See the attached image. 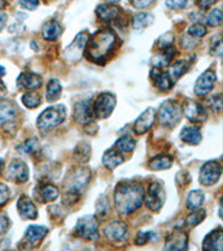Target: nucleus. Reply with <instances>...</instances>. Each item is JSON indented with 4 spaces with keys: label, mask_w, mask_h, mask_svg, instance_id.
<instances>
[{
    "label": "nucleus",
    "mask_w": 223,
    "mask_h": 251,
    "mask_svg": "<svg viewBox=\"0 0 223 251\" xmlns=\"http://www.w3.org/2000/svg\"><path fill=\"white\" fill-rule=\"evenodd\" d=\"M6 23H7V14L5 13V11H2L1 9H0V31L5 28Z\"/></svg>",
    "instance_id": "864d4df0"
},
{
    "label": "nucleus",
    "mask_w": 223,
    "mask_h": 251,
    "mask_svg": "<svg viewBox=\"0 0 223 251\" xmlns=\"http://www.w3.org/2000/svg\"><path fill=\"white\" fill-rule=\"evenodd\" d=\"M182 111H183L186 119L193 123H202L208 119V113H206L205 107L196 100H186L183 107H182Z\"/></svg>",
    "instance_id": "9d476101"
},
{
    "label": "nucleus",
    "mask_w": 223,
    "mask_h": 251,
    "mask_svg": "<svg viewBox=\"0 0 223 251\" xmlns=\"http://www.w3.org/2000/svg\"><path fill=\"white\" fill-rule=\"evenodd\" d=\"M89 180H91V171L88 169H78L72 174L71 179H67V191L64 197V203L68 205L74 204L78 201L80 194L86 189Z\"/></svg>",
    "instance_id": "7ed1b4c3"
},
{
    "label": "nucleus",
    "mask_w": 223,
    "mask_h": 251,
    "mask_svg": "<svg viewBox=\"0 0 223 251\" xmlns=\"http://www.w3.org/2000/svg\"><path fill=\"white\" fill-rule=\"evenodd\" d=\"M217 76L213 71H206L197 79L194 85V93L198 96H205L213 90Z\"/></svg>",
    "instance_id": "2eb2a0df"
},
{
    "label": "nucleus",
    "mask_w": 223,
    "mask_h": 251,
    "mask_svg": "<svg viewBox=\"0 0 223 251\" xmlns=\"http://www.w3.org/2000/svg\"><path fill=\"white\" fill-rule=\"evenodd\" d=\"M63 28L59 25V23L56 20H50L45 24L43 27V37L44 39L50 40V42H54L57 39L60 35H62Z\"/></svg>",
    "instance_id": "cd10ccee"
},
{
    "label": "nucleus",
    "mask_w": 223,
    "mask_h": 251,
    "mask_svg": "<svg viewBox=\"0 0 223 251\" xmlns=\"http://www.w3.org/2000/svg\"><path fill=\"white\" fill-rule=\"evenodd\" d=\"M10 197V191L6 184L0 183V206L6 204Z\"/></svg>",
    "instance_id": "de8ad7c7"
},
{
    "label": "nucleus",
    "mask_w": 223,
    "mask_h": 251,
    "mask_svg": "<svg viewBox=\"0 0 223 251\" xmlns=\"http://www.w3.org/2000/svg\"><path fill=\"white\" fill-rule=\"evenodd\" d=\"M182 115H183V111L175 100H168L162 103L159 113H157L159 123L162 126L166 127L176 126L180 123Z\"/></svg>",
    "instance_id": "39448f33"
},
{
    "label": "nucleus",
    "mask_w": 223,
    "mask_h": 251,
    "mask_svg": "<svg viewBox=\"0 0 223 251\" xmlns=\"http://www.w3.org/2000/svg\"><path fill=\"white\" fill-rule=\"evenodd\" d=\"M173 42H174L173 34H171V32H166V34L162 35L161 37L157 39L156 45L159 50H165V48L171 47Z\"/></svg>",
    "instance_id": "a19ab883"
},
{
    "label": "nucleus",
    "mask_w": 223,
    "mask_h": 251,
    "mask_svg": "<svg viewBox=\"0 0 223 251\" xmlns=\"http://www.w3.org/2000/svg\"><path fill=\"white\" fill-rule=\"evenodd\" d=\"M153 22H154V17L152 14L139 13L133 17L132 27L134 30L140 31V30H143L144 28L149 27V25H152Z\"/></svg>",
    "instance_id": "2f4dec72"
},
{
    "label": "nucleus",
    "mask_w": 223,
    "mask_h": 251,
    "mask_svg": "<svg viewBox=\"0 0 223 251\" xmlns=\"http://www.w3.org/2000/svg\"><path fill=\"white\" fill-rule=\"evenodd\" d=\"M6 6V0H0V9H2Z\"/></svg>",
    "instance_id": "4d7b16f0"
},
{
    "label": "nucleus",
    "mask_w": 223,
    "mask_h": 251,
    "mask_svg": "<svg viewBox=\"0 0 223 251\" xmlns=\"http://www.w3.org/2000/svg\"><path fill=\"white\" fill-rule=\"evenodd\" d=\"M34 198L39 203H48L57 199L59 196L58 189L50 183H39L36 185L34 191Z\"/></svg>",
    "instance_id": "ddd939ff"
},
{
    "label": "nucleus",
    "mask_w": 223,
    "mask_h": 251,
    "mask_svg": "<svg viewBox=\"0 0 223 251\" xmlns=\"http://www.w3.org/2000/svg\"><path fill=\"white\" fill-rule=\"evenodd\" d=\"M206 24L211 27H219L222 24V11L220 8H214L206 16Z\"/></svg>",
    "instance_id": "ea45409f"
},
{
    "label": "nucleus",
    "mask_w": 223,
    "mask_h": 251,
    "mask_svg": "<svg viewBox=\"0 0 223 251\" xmlns=\"http://www.w3.org/2000/svg\"><path fill=\"white\" fill-rule=\"evenodd\" d=\"M43 85V78L39 75L29 72H23L17 78V86L19 90L34 91Z\"/></svg>",
    "instance_id": "6ab92c4d"
},
{
    "label": "nucleus",
    "mask_w": 223,
    "mask_h": 251,
    "mask_svg": "<svg viewBox=\"0 0 223 251\" xmlns=\"http://www.w3.org/2000/svg\"><path fill=\"white\" fill-rule=\"evenodd\" d=\"M162 50L163 51H162L161 54L154 56L152 59L154 67L162 68V67L168 66V65H170V63L172 62V59L174 56H175V52H176V50H174L173 47H168V48H165V50Z\"/></svg>",
    "instance_id": "c85d7f7f"
},
{
    "label": "nucleus",
    "mask_w": 223,
    "mask_h": 251,
    "mask_svg": "<svg viewBox=\"0 0 223 251\" xmlns=\"http://www.w3.org/2000/svg\"><path fill=\"white\" fill-rule=\"evenodd\" d=\"M190 65H191L190 60L181 59V60H177L176 63H174L172 66L170 67L169 75H170V77L172 78L173 82H175L176 79L181 78L182 76H183L185 73L189 71Z\"/></svg>",
    "instance_id": "7c9ffc66"
},
{
    "label": "nucleus",
    "mask_w": 223,
    "mask_h": 251,
    "mask_svg": "<svg viewBox=\"0 0 223 251\" xmlns=\"http://www.w3.org/2000/svg\"><path fill=\"white\" fill-rule=\"evenodd\" d=\"M188 34L191 36V37L201 38L206 34V28L203 25H200V24H196V25L189 28Z\"/></svg>",
    "instance_id": "37998d69"
},
{
    "label": "nucleus",
    "mask_w": 223,
    "mask_h": 251,
    "mask_svg": "<svg viewBox=\"0 0 223 251\" xmlns=\"http://www.w3.org/2000/svg\"><path fill=\"white\" fill-rule=\"evenodd\" d=\"M124 161H125L124 153L120 152L119 150H116L114 147H113L112 149H109L108 151L105 152L103 155L104 167L108 170H111V171L116 169L119 165L123 163Z\"/></svg>",
    "instance_id": "5701e85b"
},
{
    "label": "nucleus",
    "mask_w": 223,
    "mask_h": 251,
    "mask_svg": "<svg viewBox=\"0 0 223 251\" xmlns=\"http://www.w3.org/2000/svg\"><path fill=\"white\" fill-rule=\"evenodd\" d=\"M127 234V226L122 221H113L105 228V236L113 242L126 240Z\"/></svg>",
    "instance_id": "a211bd4d"
},
{
    "label": "nucleus",
    "mask_w": 223,
    "mask_h": 251,
    "mask_svg": "<svg viewBox=\"0 0 223 251\" xmlns=\"http://www.w3.org/2000/svg\"><path fill=\"white\" fill-rule=\"evenodd\" d=\"M18 115L16 104L10 100L0 99V124L13 122Z\"/></svg>",
    "instance_id": "412c9836"
},
{
    "label": "nucleus",
    "mask_w": 223,
    "mask_h": 251,
    "mask_svg": "<svg viewBox=\"0 0 223 251\" xmlns=\"http://www.w3.org/2000/svg\"><path fill=\"white\" fill-rule=\"evenodd\" d=\"M88 40V35L86 34V31L80 32L76 36V38L73 40V43L68 46L66 50H64V55L68 60H78L80 57H82L85 50V46H86V43Z\"/></svg>",
    "instance_id": "9b49d317"
},
{
    "label": "nucleus",
    "mask_w": 223,
    "mask_h": 251,
    "mask_svg": "<svg viewBox=\"0 0 223 251\" xmlns=\"http://www.w3.org/2000/svg\"><path fill=\"white\" fill-rule=\"evenodd\" d=\"M205 216L206 212L203 209L197 208L192 210V212L186 218V226H190V228H194V226L200 225L205 219Z\"/></svg>",
    "instance_id": "c9c22d12"
},
{
    "label": "nucleus",
    "mask_w": 223,
    "mask_h": 251,
    "mask_svg": "<svg viewBox=\"0 0 223 251\" xmlns=\"http://www.w3.org/2000/svg\"><path fill=\"white\" fill-rule=\"evenodd\" d=\"M62 85H60L58 79L52 78L47 84L46 87V99L47 102L52 103L59 100L60 95H62Z\"/></svg>",
    "instance_id": "473e14b6"
},
{
    "label": "nucleus",
    "mask_w": 223,
    "mask_h": 251,
    "mask_svg": "<svg viewBox=\"0 0 223 251\" xmlns=\"http://www.w3.org/2000/svg\"><path fill=\"white\" fill-rule=\"evenodd\" d=\"M9 226H10L9 218H8L6 214L0 213V236H2L3 233L7 232Z\"/></svg>",
    "instance_id": "8fccbe9b"
},
{
    "label": "nucleus",
    "mask_w": 223,
    "mask_h": 251,
    "mask_svg": "<svg viewBox=\"0 0 223 251\" xmlns=\"http://www.w3.org/2000/svg\"><path fill=\"white\" fill-rule=\"evenodd\" d=\"M17 210L19 212V216L24 220H34L37 218V208H36L34 202L26 196H22L18 199Z\"/></svg>",
    "instance_id": "aec40b11"
},
{
    "label": "nucleus",
    "mask_w": 223,
    "mask_h": 251,
    "mask_svg": "<svg viewBox=\"0 0 223 251\" xmlns=\"http://www.w3.org/2000/svg\"><path fill=\"white\" fill-rule=\"evenodd\" d=\"M155 110L153 107H149L139 116V119L134 123V133L137 135H142L149 131L155 122Z\"/></svg>",
    "instance_id": "f3484780"
},
{
    "label": "nucleus",
    "mask_w": 223,
    "mask_h": 251,
    "mask_svg": "<svg viewBox=\"0 0 223 251\" xmlns=\"http://www.w3.org/2000/svg\"><path fill=\"white\" fill-rule=\"evenodd\" d=\"M5 90H6V87L3 86V84H2L1 82H0V93H1V92H5Z\"/></svg>",
    "instance_id": "13d9d810"
},
{
    "label": "nucleus",
    "mask_w": 223,
    "mask_h": 251,
    "mask_svg": "<svg viewBox=\"0 0 223 251\" xmlns=\"http://www.w3.org/2000/svg\"><path fill=\"white\" fill-rule=\"evenodd\" d=\"M211 55L221 57L222 55V40L220 36H217L212 39V45H211Z\"/></svg>",
    "instance_id": "c03bdc74"
},
{
    "label": "nucleus",
    "mask_w": 223,
    "mask_h": 251,
    "mask_svg": "<svg viewBox=\"0 0 223 251\" xmlns=\"http://www.w3.org/2000/svg\"><path fill=\"white\" fill-rule=\"evenodd\" d=\"M117 37L111 29L96 31L85 46V55L88 60L95 64L106 63L108 56L114 51Z\"/></svg>",
    "instance_id": "f03ea898"
},
{
    "label": "nucleus",
    "mask_w": 223,
    "mask_h": 251,
    "mask_svg": "<svg viewBox=\"0 0 223 251\" xmlns=\"http://www.w3.org/2000/svg\"><path fill=\"white\" fill-rule=\"evenodd\" d=\"M47 232H48V228H46V226L31 225L28 226L26 230L25 238L28 244L36 245V242L43 240V239L46 237Z\"/></svg>",
    "instance_id": "a878e982"
},
{
    "label": "nucleus",
    "mask_w": 223,
    "mask_h": 251,
    "mask_svg": "<svg viewBox=\"0 0 223 251\" xmlns=\"http://www.w3.org/2000/svg\"><path fill=\"white\" fill-rule=\"evenodd\" d=\"M217 1L218 0H196V3L200 9H208Z\"/></svg>",
    "instance_id": "3c124183"
},
{
    "label": "nucleus",
    "mask_w": 223,
    "mask_h": 251,
    "mask_svg": "<svg viewBox=\"0 0 223 251\" xmlns=\"http://www.w3.org/2000/svg\"><path fill=\"white\" fill-rule=\"evenodd\" d=\"M210 107L214 113H221L222 111V95L217 94L210 99Z\"/></svg>",
    "instance_id": "a18cd8bd"
},
{
    "label": "nucleus",
    "mask_w": 223,
    "mask_h": 251,
    "mask_svg": "<svg viewBox=\"0 0 223 251\" xmlns=\"http://www.w3.org/2000/svg\"><path fill=\"white\" fill-rule=\"evenodd\" d=\"M74 120L80 125H87L94 121V112L89 100H84L75 104Z\"/></svg>",
    "instance_id": "4468645a"
},
{
    "label": "nucleus",
    "mask_w": 223,
    "mask_h": 251,
    "mask_svg": "<svg viewBox=\"0 0 223 251\" xmlns=\"http://www.w3.org/2000/svg\"><path fill=\"white\" fill-rule=\"evenodd\" d=\"M3 165H5V162H3L2 159H0V174L2 173V170H3Z\"/></svg>",
    "instance_id": "6e6d98bb"
},
{
    "label": "nucleus",
    "mask_w": 223,
    "mask_h": 251,
    "mask_svg": "<svg viewBox=\"0 0 223 251\" xmlns=\"http://www.w3.org/2000/svg\"><path fill=\"white\" fill-rule=\"evenodd\" d=\"M65 119H66V108L64 105L50 106L38 116L37 127L40 132H48L62 124Z\"/></svg>",
    "instance_id": "20e7f679"
},
{
    "label": "nucleus",
    "mask_w": 223,
    "mask_h": 251,
    "mask_svg": "<svg viewBox=\"0 0 223 251\" xmlns=\"http://www.w3.org/2000/svg\"><path fill=\"white\" fill-rule=\"evenodd\" d=\"M6 176L8 180L15 183H25L29 179V170L27 164L23 161H13L7 169Z\"/></svg>",
    "instance_id": "f8f14e48"
},
{
    "label": "nucleus",
    "mask_w": 223,
    "mask_h": 251,
    "mask_svg": "<svg viewBox=\"0 0 223 251\" xmlns=\"http://www.w3.org/2000/svg\"><path fill=\"white\" fill-rule=\"evenodd\" d=\"M151 78L153 80L154 86L159 88L160 91H169L171 90L174 85L172 78L170 77L169 73H164L161 71V68L154 67L151 71Z\"/></svg>",
    "instance_id": "4be33fe9"
},
{
    "label": "nucleus",
    "mask_w": 223,
    "mask_h": 251,
    "mask_svg": "<svg viewBox=\"0 0 223 251\" xmlns=\"http://www.w3.org/2000/svg\"><path fill=\"white\" fill-rule=\"evenodd\" d=\"M188 240L189 236L184 230L181 229H175L174 231L169 234L165 239V245L164 249L165 250H184L188 247Z\"/></svg>",
    "instance_id": "dca6fc26"
},
{
    "label": "nucleus",
    "mask_w": 223,
    "mask_h": 251,
    "mask_svg": "<svg viewBox=\"0 0 223 251\" xmlns=\"http://www.w3.org/2000/svg\"><path fill=\"white\" fill-rule=\"evenodd\" d=\"M205 199L204 192L201 190H192L191 192L188 194V199H186V208L190 210H194L203 204Z\"/></svg>",
    "instance_id": "72a5a7b5"
},
{
    "label": "nucleus",
    "mask_w": 223,
    "mask_h": 251,
    "mask_svg": "<svg viewBox=\"0 0 223 251\" xmlns=\"http://www.w3.org/2000/svg\"><path fill=\"white\" fill-rule=\"evenodd\" d=\"M74 156L76 160H78V162H83V163L87 162L91 157V145L87 143H80L77 145L74 151Z\"/></svg>",
    "instance_id": "4c0bfd02"
},
{
    "label": "nucleus",
    "mask_w": 223,
    "mask_h": 251,
    "mask_svg": "<svg viewBox=\"0 0 223 251\" xmlns=\"http://www.w3.org/2000/svg\"><path fill=\"white\" fill-rule=\"evenodd\" d=\"M105 1H106L107 3H116V2H119L120 0H105Z\"/></svg>",
    "instance_id": "bf43d9fd"
},
{
    "label": "nucleus",
    "mask_w": 223,
    "mask_h": 251,
    "mask_svg": "<svg viewBox=\"0 0 223 251\" xmlns=\"http://www.w3.org/2000/svg\"><path fill=\"white\" fill-rule=\"evenodd\" d=\"M222 174V165L218 161H209L203 164L200 170V183L204 187H211L220 180Z\"/></svg>",
    "instance_id": "1a4fd4ad"
},
{
    "label": "nucleus",
    "mask_w": 223,
    "mask_h": 251,
    "mask_svg": "<svg viewBox=\"0 0 223 251\" xmlns=\"http://www.w3.org/2000/svg\"><path fill=\"white\" fill-rule=\"evenodd\" d=\"M96 14L104 22H111L119 16V8L113 3H103L97 7Z\"/></svg>",
    "instance_id": "c756f323"
},
{
    "label": "nucleus",
    "mask_w": 223,
    "mask_h": 251,
    "mask_svg": "<svg viewBox=\"0 0 223 251\" xmlns=\"http://www.w3.org/2000/svg\"><path fill=\"white\" fill-rule=\"evenodd\" d=\"M223 237H222V229L218 228L213 231H211L208 236L204 238L202 248L204 250H217L221 251L223 246Z\"/></svg>",
    "instance_id": "b1692460"
},
{
    "label": "nucleus",
    "mask_w": 223,
    "mask_h": 251,
    "mask_svg": "<svg viewBox=\"0 0 223 251\" xmlns=\"http://www.w3.org/2000/svg\"><path fill=\"white\" fill-rule=\"evenodd\" d=\"M136 147V142L133 139L132 136L129 135H125L120 137L119 140L115 142L114 148L116 150H119L122 153H129L132 152L134 149Z\"/></svg>",
    "instance_id": "f704fd0d"
},
{
    "label": "nucleus",
    "mask_w": 223,
    "mask_h": 251,
    "mask_svg": "<svg viewBox=\"0 0 223 251\" xmlns=\"http://www.w3.org/2000/svg\"><path fill=\"white\" fill-rule=\"evenodd\" d=\"M19 3L24 9L35 10L39 5V0H19Z\"/></svg>",
    "instance_id": "09e8293b"
},
{
    "label": "nucleus",
    "mask_w": 223,
    "mask_h": 251,
    "mask_svg": "<svg viewBox=\"0 0 223 251\" xmlns=\"http://www.w3.org/2000/svg\"><path fill=\"white\" fill-rule=\"evenodd\" d=\"M156 238V234L152 231H147V232H140L137 234L135 239V245L136 246H143L147 245L149 241H153L154 239Z\"/></svg>",
    "instance_id": "79ce46f5"
},
{
    "label": "nucleus",
    "mask_w": 223,
    "mask_h": 251,
    "mask_svg": "<svg viewBox=\"0 0 223 251\" xmlns=\"http://www.w3.org/2000/svg\"><path fill=\"white\" fill-rule=\"evenodd\" d=\"M115 208L121 214H129L141 208L144 201V188L137 181H123L114 192Z\"/></svg>",
    "instance_id": "f257e3e1"
},
{
    "label": "nucleus",
    "mask_w": 223,
    "mask_h": 251,
    "mask_svg": "<svg viewBox=\"0 0 223 251\" xmlns=\"http://www.w3.org/2000/svg\"><path fill=\"white\" fill-rule=\"evenodd\" d=\"M77 237L85 239V240L96 241L99 239V222L94 216H84L78 219L75 228Z\"/></svg>",
    "instance_id": "423d86ee"
},
{
    "label": "nucleus",
    "mask_w": 223,
    "mask_h": 251,
    "mask_svg": "<svg viewBox=\"0 0 223 251\" xmlns=\"http://www.w3.org/2000/svg\"><path fill=\"white\" fill-rule=\"evenodd\" d=\"M165 5L171 9H183L188 6V0H165Z\"/></svg>",
    "instance_id": "49530a36"
},
{
    "label": "nucleus",
    "mask_w": 223,
    "mask_h": 251,
    "mask_svg": "<svg viewBox=\"0 0 223 251\" xmlns=\"http://www.w3.org/2000/svg\"><path fill=\"white\" fill-rule=\"evenodd\" d=\"M173 165V157L170 154H159L152 157L149 162V167L153 171H162L170 169Z\"/></svg>",
    "instance_id": "bb28decb"
},
{
    "label": "nucleus",
    "mask_w": 223,
    "mask_h": 251,
    "mask_svg": "<svg viewBox=\"0 0 223 251\" xmlns=\"http://www.w3.org/2000/svg\"><path fill=\"white\" fill-rule=\"evenodd\" d=\"M133 7L137 8V9H142V8L148 7L153 0H129Z\"/></svg>",
    "instance_id": "603ef678"
},
{
    "label": "nucleus",
    "mask_w": 223,
    "mask_h": 251,
    "mask_svg": "<svg viewBox=\"0 0 223 251\" xmlns=\"http://www.w3.org/2000/svg\"><path fill=\"white\" fill-rule=\"evenodd\" d=\"M165 202V190L163 188V184L157 181H153L149 183L148 188L147 198H145V203H147L148 208L152 211H159V210L163 206Z\"/></svg>",
    "instance_id": "6e6552de"
},
{
    "label": "nucleus",
    "mask_w": 223,
    "mask_h": 251,
    "mask_svg": "<svg viewBox=\"0 0 223 251\" xmlns=\"http://www.w3.org/2000/svg\"><path fill=\"white\" fill-rule=\"evenodd\" d=\"M39 149V141L37 137H30L28 139L25 143L20 144L17 148L19 153L22 154H32V153H36Z\"/></svg>",
    "instance_id": "e433bc0d"
},
{
    "label": "nucleus",
    "mask_w": 223,
    "mask_h": 251,
    "mask_svg": "<svg viewBox=\"0 0 223 251\" xmlns=\"http://www.w3.org/2000/svg\"><path fill=\"white\" fill-rule=\"evenodd\" d=\"M180 139L186 144L198 145L202 140L200 128L197 126H184L180 133Z\"/></svg>",
    "instance_id": "393cba45"
},
{
    "label": "nucleus",
    "mask_w": 223,
    "mask_h": 251,
    "mask_svg": "<svg viewBox=\"0 0 223 251\" xmlns=\"http://www.w3.org/2000/svg\"><path fill=\"white\" fill-rule=\"evenodd\" d=\"M6 75V70L3 66H0V77H2V76Z\"/></svg>",
    "instance_id": "5fc2aeb1"
},
{
    "label": "nucleus",
    "mask_w": 223,
    "mask_h": 251,
    "mask_svg": "<svg viewBox=\"0 0 223 251\" xmlns=\"http://www.w3.org/2000/svg\"><path fill=\"white\" fill-rule=\"evenodd\" d=\"M23 103L28 108H36L42 103V99H40V95L38 93L28 92L23 96Z\"/></svg>",
    "instance_id": "58836bf2"
},
{
    "label": "nucleus",
    "mask_w": 223,
    "mask_h": 251,
    "mask_svg": "<svg viewBox=\"0 0 223 251\" xmlns=\"http://www.w3.org/2000/svg\"><path fill=\"white\" fill-rule=\"evenodd\" d=\"M116 106V97L111 93H102L96 97L93 104V112L97 119H106Z\"/></svg>",
    "instance_id": "0eeeda50"
}]
</instances>
